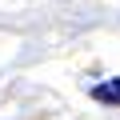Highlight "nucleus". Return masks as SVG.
I'll list each match as a JSON object with an SVG mask.
<instances>
[{"instance_id": "nucleus-1", "label": "nucleus", "mask_w": 120, "mask_h": 120, "mask_svg": "<svg viewBox=\"0 0 120 120\" xmlns=\"http://www.w3.org/2000/svg\"><path fill=\"white\" fill-rule=\"evenodd\" d=\"M92 100H100V104H120V76L100 80V84L92 88Z\"/></svg>"}]
</instances>
